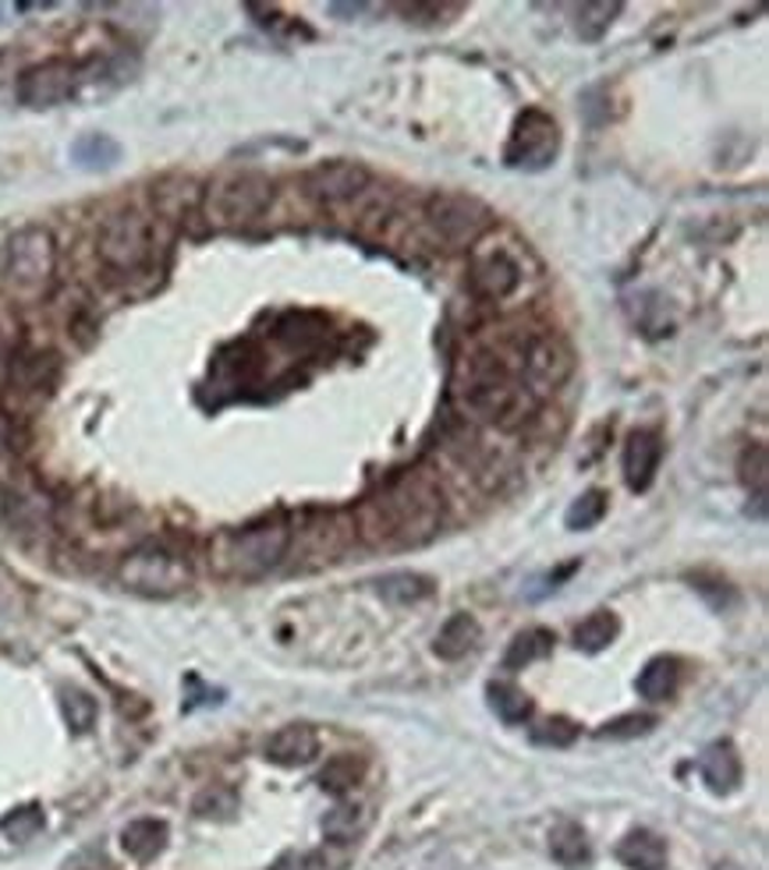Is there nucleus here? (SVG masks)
Here are the masks:
<instances>
[{"label": "nucleus", "mask_w": 769, "mask_h": 870, "mask_svg": "<svg viewBox=\"0 0 769 870\" xmlns=\"http://www.w3.org/2000/svg\"><path fill=\"white\" fill-rule=\"evenodd\" d=\"M443 524V496L425 475L393 478L377 499L359 510L369 546H425Z\"/></svg>", "instance_id": "f257e3e1"}, {"label": "nucleus", "mask_w": 769, "mask_h": 870, "mask_svg": "<svg viewBox=\"0 0 769 870\" xmlns=\"http://www.w3.org/2000/svg\"><path fill=\"white\" fill-rule=\"evenodd\" d=\"M454 401L464 414L490 425H511L525 418L532 396L514 361L496 348H479L454 372Z\"/></svg>", "instance_id": "f03ea898"}, {"label": "nucleus", "mask_w": 769, "mask_h": 870, "mask_svg": "<svg viewBox=\"0 0 769 870\" xmlns=\"http://www.w3.org/2000/svg\"><path fill=\"white\" fill-rule=\"evenodd\" d=\"M58 277V245L47 227H22L0 248V283L18 301H40Z\"/></svg>", "instance_id": "7ed1b4c3"}, {"label": "nucleus", "mask_w": 769, "mask_h": 870, "mask_svg": "<svg viewBox=\"0 0 769 870\" xmlns=\"http://www.w3.org/2000/svg\"><path fill=\"white\" fill-rule=\"evenodd\" d=\"M291 549V528L284 520H263L230 531L217 541V567L230 577H259L274 570Z\"/></svg>", "instance_id": "20e7f679"}, {"label": "nucleus", "mask_w": 769, "mask_h": 870, "mask_svg": "<svg viewBox=\"0 0 769 870\" xmlns=\"http://www.w3.org/2000/svg\"><path fill=\"white\" fill-rule=\"evenodd\" d=\"M117 577L124 588L139 594H177L192 580V563L182 549H174L171 541H146V546L132 549L121 559Z\"/></svg>", "instance_id": "39448f33"}, {"label": "nucleus", "mask_w": 769, "mask_h": 870, "mask_svg": "<svg viewBox=\"0 0 769 870\" xmlns=\"http://www.w3.org/2000/svg\"><path fill=\"white\" fill-rule=\"evenodd\" d=\"M274 198V185L263 174L242 170V174H227L213 185L203 198V213L213 227L224 230H238L256 224L259 216L266 213Z\"/></svg>", "instance_id": "423d86ee"}, {"label": "nucleus", "mask_w": 769, "mask_h": 870, "mask_svg": "<svg viewBox=\"0 0 769 870\" xmlns=\"http://www.w3.org/2000/svg\"><path fill=\"white\" fill-rule=\"evenodd\" d=\"M422 220L429 234L443 245V248H469L475 245L482 234L490 230L493 216L490 209L472 195H458V191H437L425 198L422 206Z\"/></svg>", "instance_id": "0eeeda50"}, {"label": "nucleus", "mask_w": 769, "mask_h": 870, "mask_svg": "<svg viewBox=\"0 0 769 870\" xmlns=\"http://www.w3.org/2000/svg\"><path fill=\"white\" fill-rule=\"evenodd\" d=\"M96 256L106 273L114 277H135L153 256V230L146 216L135 209H121L100 227Z\"/></svg>", "instance_id": "6e6552de"}, {"label": "nucleus", "mask_w": 769, "mask_h": 870, "mask_svg": "<svg viewBox=\"0 0 769 870\" xmlns=\"http://www.w3.org/2000/svg\"><path fill=\"white\" fill-rule=\"evenodd\" d=\"M517 372L529 396H550L557 393L571 372H575V354H571L567 340L561 333H535L517 358Z\"/></svg>", "instance_id": "1a4fd4ad"}, {"label": "nucleus", "mask_w": 769, "mask_h": 870, "mask_svg": "<svg viewBox=\"0 0 769 870\" xmlns=\"http://www.w3.org/2000/svg\"><path fill=\"white\" fill-rule=\"evenodd\" d=\"M557 149H561V132H557V124H553V117L543 111H525L511 132L507 163L522 170H543L546 163H553Z\"/></svg>", "instance_id": "9d476101"}, {"label": "nucleus", "mask_w": 769, "mask_h": 870, "mask_svg": "<svg viewBox=\"0 0 769 870\" xmlns=\"http://www.w3.org/2000/svg\"><path fill=\"white\" fill-rule=\"evenodd\" d=\"M369 170L362 163H351V159H327V163H316V167L306 174V191L312 203L319 206H345L351 198H359L366 188H369Z\"/></svg>", "instance_id": "9b49d317"}, {"label": "nucleus", "mask_w": 769, "mask_h": 870, "mask_svg": "<svg viewBox=\"0 0 769 870\" xmlns=\"http://www.w3.org/2000/svg\"><path fill=\"white\" fill-rule=\"evenodd\" d=\"M79 89V68L71 61H43L29 68L22 79H18V100L25 106H35V111H47V106H58V103H68L75 96Z\"/></svg>", "instance_id": "f8f14e48"}, {"label": "nucleus", "mask_w": 769, "mask_h": 870, "mask_svg": "<svg viewBox=\"0 0 769 870\" xmlns=\"http://www.w3.org/2000/svg\"><path fill=\"white\" fill-rule=\"evenodd\" d=\"M517 283H522V266L514 262L511 251L490 248V251H475L472 256V290L479 298L504 301L514 294Z\"/></svg>", "instance_id": "ddd939ff"}, {"label": "nucleus", "mask_w": 769, "mask_h": 870, "mask_svg": "<svg viewBox=\"0 0 769 870\" xmlns=\"http://www.w3.org/2000/svg\"><path fill=\"white\" fill-rule=\"evenodd\" d=\"M659 460H664V443H659L656 432H632L628 443H624V481L635 493H646L656 481Z\"/></svg>", "instance_id": "4468645a"}, {"label": "nucleus", "mask_w": 769, "mask_h": 870, "mask_svg": "<svg viewBox=\"0 0 769 870\" xmlns=\"http://www.w3.org/2000/svg\"><path fill=\"white\" fill-rule=\"evenodd\" d=\"M319 754V736L312 725H284L270 739H266V760H274L280 768L309 765Z\"/></svg>", "instance_id": "2eb2a0df"}, {"label": "nucleus", "mask_w": 769, "mask_h": 870, "mask_svg": "<svg viewBox=\"0 0 769 870\" xmlns=\"http://www.w3.org/2000/svg\"><path fill=\"white\" fill-rule=\"evenodd\" d=\"M699 771H703V783L712 793H730V789H738V783H741V757H738V750L730 747L727 739H717V743H709V747L703 750Z\"/></svg>", "instance_id": "dca6fc26"}, {"label": "nucleus", "mask_w": 769, "mask_h": 870, "mask_svg": "<svg viewBox=\"0 0 769 870\" xmlns=\"http://www.w3.org/2000/svg\"><path fill=\"white\" fill-rule=\"evenodd\" d=\"M8 372H11V383L25 393H47L53 386V379H58V358L53 354H43V351H25V354H11L8 361Z\"/></svg>", "instance_id": "f3484780"}, {"label": "nucleus", "mask_w": 769, "mask_h": 870, "mask_svg": "<svg viewBox=\"0 0 769 870\" xmlns=\"http://www.w3.org/2000/svg\"><path fill=\"white\" fill-rule=\"evenodd\" d=\"M617 860L628 870H667V842L656 831L638 828L617 846Z\"/></svg>", "instance_id": "a211bd4d"}, {"label": "nucleus", "mask_w": 769, "mask_h": 870, "mask_svg": "<svg viewBox=\"0 0 769 870\" xmlns=\"http://www.w3.org/2000/svg\"><path fill=\"white\" fill-rule=\"evenodd\" d=\"M167 836H171V831H167V825L160 818H139V821H132L129 828L121 831V846H124V853H129L132 860L150 863V860H156L160 853H164Z\"/></svg>", "instance_id": "6ab92c4d"}, {"label": "nucleus", "mask_w": 769, "mask_h": 870, "mask_svg": "<svg viewBox=\"0 0 769 870\" xmlns=\"http://www.w3.org/2000/svg\"><path fill=\"white\" fill-rule=\"evenodd\" d=\"M479 641H482V630L475 623V615L458 612L437 633V655L447 659V662H458L464 655H472V651L479 648Z\"/></svg>", "instance_id": "aec40b11"}, {"label": "nucleus", "mask_w": 769, "mask_h": 870, "mask_svg": "<svg viewBox=\"0 0 769 870\" xmlns=\"http://www.w3.org/2000/svg\"><path fill=\"white\" fill-rule=\"evenodd\" d=\"M377 591L387 598V602H398V605H411V602H422V598L433 594V580L422 577V573H387L377 580Z\"/></svg>", "instance_id": "412c9836"}, {"label": "nucleus", "mask_w": 769, "mask_h": 870, "mask_svg": "<svg viewBox=\"0 0 769 870\" xmlns=\"http://www.w3.org/2000/svg\"><path fill=\"white\" fill-rule=\"evenodd\" d=\"M677 662L674 659H653L646 669L638 673V694L646 701H667L677 691Z\"/></svg>", "instance_id": "4be33fe9"}, {"label": "nucleus", "mask_w": 769, "mask_h": 870, "mask_svg": "<svg viewBox=\"0 0 769 870\" xmlns=\"http://www.w3.org/2000/svg\"><path fill=\"white\" fill-rule=\"evenodd\" d=\"M490 708L496 712V718H504L507 725H517V722H525L532 715V701L529 694L522 691V686H514V683H490Z\"/></svg>", "instance_id": "5701e85b"}, {"label": "nucleus", "mask_w": 769, "mask_h": 870, "mask_svg": "<svg viewBox=\"0 0 769 870\" xmlns=\"http://www.w3.org/2000/svg\"><path fill=\"white\" fill-rule=\"evenodd\" d=\"M550 853L553 860H557L561 867H582L588 863V839H585V831L578 825H561V828H553V836H550Z\"/></svg>", "instance_id": "b1692460"}, {"label": "nucleus", "mask_w": 769, "mask_h": 870, "mask_svg": "<svg viewBox=\"0 0 769 870\" xmlns=\"http://www.w3.org/2000/svg\"><path fill=\"white\" fill-rule=\"evenodd\" d=\"M550 648H553V633L543 630V626H532V630L517 633V638L511 641L504 665H507V669H522V665H529V662H535V659L550 655Z\"/></svg>", "instance_id": "393cba45"}, {"label": "nucleus", "mask_w": 769, "mask_h": 870, "mask_svg": "<svg viewBox=\"0 0 769 870\" xmlns=\"http://www.w3.org/2000/svg\"><path fill=\"white\" fill-rule=\"evenodd\" d=\"M617 630H621V623H617L614 612H593V615H588V620H582V626L575 630V648L593 651V655H596V651H603L606 644H614Z\"/></svg>", "instance_id": "a878e982"}, {"label": "nucleus", "mask_w": 769, "mask_h": 870, "mask_svg": "<svg viewBox=\"0 0 769 870\" xmlns=\"http://www.w3.org/2000/svg\"><path fill=\"white\" fill-rule=\"evenodd\" d=\"M71 156H75L79 167L85 170H106V167H114L121 149H117V142L114 138H106V135H85L75 142V149H71Z\"/></svg>", "instance_id": "bb28decb"}, {"label": "nucleus", "mask_w": 769, "mask_h": 870, "mask_svg": "<svg viewBox=\"0 0 769 870\" xmlns=\"http://www.w3.org/2000/svg\"><path fill=\"white\" fill-rule=\"evenodd\" d=\"M617 14H621V4H582L575 8V29L582 40H599Z\"/></svg>", "instance_id": "cd10ccee"}, {"label": "nucleus", "mask_w": 769, "mask_h": 870, "mask_svg": "<svg viewBox=\"0 0 769 870\" xmlns=\"http://www.w3.org/2000/svg\"><path fill=\"white\" fill-rule=\"evenodd\" d=\"M603 514H606V496L603 493H585V496H578L575 503H571V510H567V528L571 531H588V528H596V524L603 520Z\"/></svg>", "instance_id": "c85d7f7f"}, {"label": "nucleus", "mask_w": 769, "mask_h": 870, "mask_svg": "<svg viewBox=\"0 0 769 870\" xmlns=\"http://www.w3.org/2000/svg\"><path fill=\"white\" fill-rule=\"evenodd\" d=\"M362 771H366V765H362L359 757L341 754V757L330 760L327 771L319 775V783H324V789H330V793H345V789H351L355 783H359Z\"/></svg>", "instance_id": "c756f323"}, {"label": "nucleus", "mask_w": 769, "mask_h": 870, "mask_svg": "<svg viewBox=\"0 0 769 870\" xmlns=\"http://www.w3.org/2000/svg\"><path fill=\"white\" fill-rule=\"evenodd\" d=\"M61 712H64L71 729L85 733V729H93V722H96V701L89 697V694H82V691H64Z\"/></svg>", "instance_id": "7c9ffc66"}, {"label": "nucleus", "mask_w": 769, "mask_h": 870, "mask_svg": "<svg viewBox=\"0 0 769 870\" xmlns=\"http://www.w3.org/2000/svg\"><path fill=\"white\" fill-rule=\"evenodd\" d=\"M40 828H43V814H40V807H22V810L8 814V818L0 821V831H4V836L14 839V842H29Z\"/></svg>", "instance_id": "2f4dec72"}, {"label": "nucleus", "mask_w": 769, "mask_h": 870, "mask_svg": "<svg viewBox=\"0 0 769 870\" xmlns=\"http://www.w3.org/2000/svg\"><path fill=\"white\" fill-rule=\"evenodd\" d=\"M235 807H238V796L227 786H213L195 800V814H199V818H230Z\"/></svg>", "instance_id": "473e14b6"}, {"label": "nucleus", "mask_w": 769, "mask_h": 870, "mask_svg": "<svg viewBox=\"0 0 769 870\" xmlns=\"http://www.w3.org/2000/svg\"><path fill=\"white\" fill-rule=\"evenodd\" d=\"M359 814H362L359 807H337L330 818L324 821V831H327L330 839H337V842H351V839L362 831Z\"/></svg>", "instance_id": "72a5a7b5"}, {"label": "nucleus", "mask_w": 769, "mask_h": 870, "mask_svg": "<svg viewBox=\"0 0 769 870\" xmlns=\"http://www.w3.org/2000/svg\"><path fill=\"white\" fill-rule=\"evenodd\" d=\"M656 725L653 715H624V718H614L603 725V739H635V736H646Z\"/></svg>", "instance_id": "f704fd0d"}, {"label": "nucleus", "mask_w": 769, "mask_h": 870, "mask_svg": "<svg viewBox=\"0 0 769 870\" xmlns=\"http://www.w3.org/2000/svg\"><path fill=\"white\" fill-rule=\"evenodd\" d=\"M575 736H578V729L567 718H550L532 733V739L546 743V747H567V743H575Z\"/></svg>", "instance_id": "c9c22d12"}, {"label": "nucleus", "mask_w": 769, "mask_h": 870, "mask_svg": "<svg viewBox=\"0 0 769 870\" xmlns=\"http://www.w3.org/2000/svg\"><path fill=\"white\" fill-rule=\"evenodd\" d=\"M741 478H745L748 485H756V493L762 496V488H766V446H762V443L745 449V457H741Z\"/></svg>", "instance_id": "e433bc0d"}, {"label": "nucleus", "mask_w": 769, "mask_h": 870, "mask_svg": "<svg viewBox=\"0 0 769 870\" xmlns=\"http://www.w3.org/2000/svg\"><path fill=\"white\" fill-rule=\"evenodd\" d=\"M14 457V425L8 418V411L0 407V464H8Z\"/></svg>", "instance_id": "4c0bfd02"}, {"label": "nucleus", "mask_w": 769, "mask_h": 870, "mask_svg": "<svg viewBox=\"0 0 769 870\" xmlns=\"http://www.w3.org/2000/svg\"><path fill=\"white\" fill-rule=\"evenodd\" d=\"M312 867H316V857L309 853H288L274 863V870H312Z\"/></svg>", "instance_id": "58836bf2"}, {"label": "nucleus", "mask_w": 769, "mask_h": 870, "mask_svg": "<svg viewBox=\"0 0 769 870\" xmlns=\"http://www.w3.org/2000/svg\"><path fill=\"white\" fill-rule=\"evenodd\" d=\"M8 361H11V358H8V351H4V340H0V372L8 369Z\"/></svg>", "instance_id": "ea45409f"}]
</instances>
